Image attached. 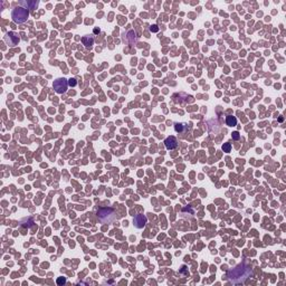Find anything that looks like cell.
Returning a JSON list of instances; mask_svg holds the SVG:
<instances>
[{"label": "cell", "mask_w": 286, "mask_h": 286, "mask_svg": "<svg viewBox=\"0 0 286 286\" xmlns=\"http://www.w3.org/2000/svg\"><path fill=\"white\" fill-rule=\"evenodd\" d=\"M164 145L168 150H173L178 147V141L174 137H168L164 140Z\"/></svg>", "instance_id": "cell-7"}, {"label": "cell", "mask_w": 286, "mask_h": 286, "mask_svg": "<svg viewBox=\"0 0 286 286\" xmlns=\"http://www.w3.org/2000/svg\"><path fill=\"white\" fill-rule=\"evenodd\" d=\"M82 43H83V45L85 46L86 48H91L94 44L93 36H84V37L82 38Z\"/></svg>", "instance_id": "cell-9"}, {"label": "cell", "mask_w": 286, "mask_h": 286, "mask_svg": "<svg viewBox=\"0 0 286 286\" xmlns=\"http://www.w3.org/2000/svg\"><path fill=\"white\" fill-rule=\"evenodd\" d=\"M250 276H253V268L246 264H239L227 272L228 279L235 284L244 283Z\"/></svg>", "instance_id": "cell-1"}, {"label": "cell", "mask_w": 286, "mask_h": 286, "mask_svg": "<svg viewBox=\"0 0 286 286\" xmlns=\"http://www.w3.org/2000/svg\"><path fill=\"white\" fill-rule=\"evenodd\" d=\"M147 221H148L147 217H145L144 215H142V214L137 215V216L134 217V219H133L134 226H135L137 228H139V229H141V228L144 227L145 224H147Z\"/></svg>", "instance_id": "cell-6"}, {"label": "cell", "mask_w": 286, "mask_h": 286, "mask_svg": "<svg viewBox=\"0 0 286 286\" xmlns=\"http://www.w3.org/2000/svg\"><path fill=\"white\" fill-rule=\"evenodd\" d=\"M53 87L57 94H63L67 91L68 87V80L66 78H57L56 80H54Z\"/></svg>", "instance_id": "cell-4"}, {"label": "cell", "mask_w": 286, "mask_h": 286, "mask_svg": "<svg viewBox=\"0 0 286 286\" xmlns=\"http://www.w3.org/2000/svg\"><path fill=\"white\" fill-rule=\"evenodd\" d=\"M28 17H29V9H26L24 7H20V6L16 7L11 11L12 22H16V24H24L25 22H27Z\"/></svg>", "instance_id": "cell-2"}, {"label": "cell", "mask_w": 286, "mask_h": 286, "mask_svg": "<svg viewBox=\"0 0 286 286\" xmlns=\"http://www.w3.org/2000/svg\"><path fill=\"white\" fill-rule=\"evenodd\" d=\"M150 30H151L152 32H157L159 30V28H158V26H157V25H153V26H151Z\"/></svg>", "instance_id": "cell-16"}, {"label": "cell", "mask_w": 286, "mask_h": 286, "mask_svg": "<svg viewBox=\"0 0 286 286\" xmlns=\"http://www.w3.org/2000/svg\"><path fill=\"white\" fill-rule=\"evenodd\" d=\"M226 124L228 126H236L237 125V119L236 116H233V115H227L226 118Z\"/></svg>", "instance_id": "cell-11"}, {"label": "cell", "mask_w": 286, "mask_h": 286, "mask_svg": "<svg viewBox=\"0 0 286 286\" xmlns=\"http://www.w3.org/2000/svg\"><path fill=\"white\" fill-rule=\"evenodd\" d=\"M5 41L7 43V45H9L10 47H15V46H17L19 44L20 38L18 37V35H17L16 32H10L5 36Z\"/></svg>", "instance_id": "cell-5"}, {"label": "cell", "mask_w": 286, "mask_h": 286, "mask_svg": "<svg viewBox=\"0 0 286 286\" xmlns=\"http://www.w3.org/2000/svg\"><path fill=\"white\" fill-rule=\"evenodd\" d=\"M231 137H233V140H239V139H240V135H239V132H238V131L233 132Z\"/></svg>", "instance_id": "cell-14"}, {"label": "cell", "mask_w": 286, "mask_h": 286, "mask_svg": "<svg viewBox=\"0 0 286 286\" xmlns=\"http://www.w3.org/2000/svg\"><path fill=\"white\" fill-rule=\"evenodd\" d=\"M18 5L20 7L24 6V8L26 9H36L38 7V1L34 0V1H19Z\"/></svg>", "instance_id": "cell-8"}, {"label": "cell", "mask_w": 286, "mask_h": 286, "mask_svg": "<svg viewBox=\"0 0 286 286\" xmlns=\"http://www.w3.org/2000/svg\"><path fill=\"white\" fill-rule=\"evenodd\" d=\"M97 216H99V220L102 224H111L113 220H115L116 216H115V212L112 208H103L101 209L99 212H97Z\"/></svg>", "instance_id": "cell-3"}, {"label": "cell", "mask_w": 286, "mask_h": 286, "mask_svg": "<svg viewBox=\"0 0 286 286\" xmlns=\"http://www.w3.org/2000/svg\"><path fill=\"white\" fill-rule=\"evenodd\" d=\"M174 130L178 133H185L188 130V126L185 123H176L174 124Z\"/></svg>", "instance_id": "cell-10"}, {"label": "cell", "mask_w": 286, "mask_h": 286, "mask_svg": "<svg viewBox=\"0 0 286 286\" xmlns=\"http://www.w3.org/2000/svg\"><path fill=\"white\" fill-rule=\"evenodd\" d=\"M68 85L72 86V87H75V86L77 85V80H75V78H70L68 80Z\"/></svg>", "instance_id": "cell-13"}, {"label": "cell", "mask_w": 286, "mask_h": 286, "mask_svg": "<svg viewBox=\"0 0 286 286\" xmlns=\"http://www.w3.org/2000/svg\"><path fill=\"white\" fill-rule=\"evenodd\" d=\"M65 283H66V278L65 277L57 278V284H58V285H62V284H65Z\"/></svg>", "instance_id": "cell-15"}, {"label": "cell", "mask_w": 286, "mask_h": 286, "mask_svg": "<svg viewBox=\"0 0 286 286\" xmlns=\"http://www.w3.org/2000/svg\"><path fill=\"white\" fill-rule=\"evenodd\" d=\"M222 150H224V152L229 153L230 151H231V144H230L229 142H227V143H224V144H222Z\"/></svg>", "instance_id": "cell-12"}, {"label": "cell", "mask_w": 286, "mask_h": 286, "mask_svg": "<svg viewBox=\"0 0 286 286\" xmlns=\"http://www.w3.org/2000/svg\"><path fill=\"white\" fill-rule=\"evenodd\" d=\"M94 32H95V34H97V32H99V29H97V28H95V29H94Z\"/></svg>", "instance_id": "cell-17"}]
</instances>
